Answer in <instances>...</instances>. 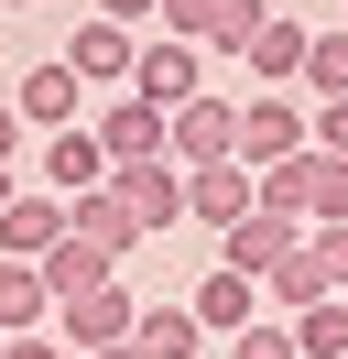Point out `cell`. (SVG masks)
Returning a JSON list of instances; mask_svg holds the SVG:
<instances>
[{"instance_id":"9","label":"cell","mask_w":348,"mask_h":359,"mask_svg":"<svg viewBox=\"0 0 348 359\" xmlns=\"http://www.w3.org/2000/svg\"><path fill=\"white\" fill-rule=\"evenodd\" d=\"M142 98H163V109H185V98H207V44H185V33H152L142 44V76H130Z\"/></svg>"},{"instance_id":"17","label":"cell","mask_w":348,"mask_h":359,"mask_svg":"<svg viewBox=\"0 0 348 359\" xmlns=\"http://www.w3.org/2000/svg\"><path fill=\"white\" fill-rule=\"evenodd\" d=\"M55 305H65V294H55V272H44V262H0V337H33Z\"/></svg>"},{"instance_id":"30","label":"cell","mask_w":348,"mask_h":359,"mask_svg":"<svg viewBox=\"0 0 348 359\" xmlns=\"http://www.w3.org/2000/svg\"><path fill=\"white\" fill-rule=\"evenodd\" d=\"M11 196H22V175H11V163H0V207H11Z\"/></svg>"},{"instance_id":"20","label":"cell","mask_w":348,"mask_h":359,"mask_svg":"<svg viewBox=\"0 0 348 359\" xmlns=\"http://www.w3.org/2000/svg\"><path fill=\"white\" fill-rule=\"evenodd\" d=\"M229 359H304V337H294V316H283V305H261L250 327L229 337Z\"/></svg>"},{"instance_id":"23","label":"cell","mask_w":348,"mask_h":359,"mask_svg":"<svg viewBox=\"0 0 348 359\" xmlns=\"http://www.w3.org/2000/svg\"><path fill=\"white\" fill-rule=\"evenodd\" d=\"M304 98H348V22L316 33V55H304Z\"/></svg>"},{"instance_id":"18","label":"cell","mask_w":348,"mask_h":359,"mask_svg":"<svg viewBox=\"0 0 348 359\" xmlns=\"http://www.w3.org/2000/svg\"><path fill=\"white\" fill-rule=\"evenodd\" d=\"M130 337H142L152 359H196V348H207V316H196V305H142Z\"/></svg>"},{"instance_id":"21","label":"cell","mask_w":348,"mask_h":359,"mask_svg":"<svg viewBox=\"0 0 348 359\" xmlns=\"http://www.w3.org/2000/svg\"><path fill=\"white\" fill-rule=\"evenodd\" d=\"M304 229H348V153L316 142V196H304Z\"/></svg>"},{"instance_id":"11","label":"cell","mask_w":348,"mask_h":359,"mask_svg":"<svg viewBox=\"0 0 348 359\" xmlns=\"http://www.w3.org/2000/svg\"><path fill=\"white\" fill-rule=\"evenodd\" d=\"M294 250H304V218H283V207H250V218L218 240V262H239V272H261V283H272Z\"/></svg>"},{"instance_id":"2","label":"cell","mask_w":348,"mask_h":359,"mask_svg":"<svg viewBox=\"0 0 348 359\" xmlns=\"http://www.w3.org/2000/svg\"><path fill=\"white\" fill-rule=\"evenodd\" d=\"M65 66L87 76V88H130V76H142V22H109V11H87L76 33H65Z\"/></svg>"},{"instance_id":"14","label":"cell","mask_w":348,"mask_h":359,"mask_svg":"<svg viewBox=\"0 0 348 359\" xmlns=\"http://www.w3.org/2000/svg\"><path fill=\"white\" fill-rule=\"evenodd\" d=\"M185 305L207 316V337H239V327L261 316V272H239V262H207V272H196V294H185Z\"/></svg>"},{"instance_id":"19","label":"cell","mask_w":348,"mask_h":359,"mask_svg":"<svg viewBox=\"0 0 348 359\" xmlns=\"http://www.w3.org/2000/svg\"><path fill=\"white\" fill-rule=\"evenodd\" d=\"M44 272H55V294H87V283H109V272H120V262H109V250H87L76 229H65V240L44 250Z\"/></svg>"},{"instance_id":"22","label":"cell","mask_w":348,"mask_h":359,"mask_svg":"<svg viewBox=\"0 0 348 359\" xmlns=\"http://www.w3.org/2000/svg\"><path fill=\"white\" fill-rule=\"evenodd\" d=\"M294 337H304V359H348V294L304 305V316H294Z\"/></svg>"},{"instance_id":"1","label":"cell","mask_w":348,"mask_h":359,"mask_svg":"<svg viewBox=\"0 0 348 359\" xmlns=\"http://www.w3.org/2000/svg\"><path fill=\"white\" fill-rule=\"evenodd\" d=\"M316 142V109H304V88H261V98H239V163H283V153H304Z\"/></svg>"},{"instance_id":"13","label":"cell","mask_w":348,"mask_h":359,"mask_svg":"<svg viewBox=\"0 0 348 359\" xmlns=\"http://www.w3.org/2000/svg\"><path fill=\"white\" fill-rule=\"evenodd\" d=\"M174 163H239V98H185L174 109Z\"/></svg>"},{"instance_id":"25","label":"cell","mask_w":348,"mask_h":359,"mask_svg":"<svg viewBox=\"0 0 348 359\" xmlns=\"http://www.w3.org/2000/svg\"><path fill=\"white\" fill-rule=\"evenodd\" d=\"M316 142H326V153H348V98H316Z\"/></svg>"},{"instance_id":"10","label":"cell","mask_w":348,"mask_h":359,"mask_svg":"<svg viewBox=\"0 0 348 359\" xmlns=\"http://www.w3.org/2000/svg\"><path fill=\"white\" fill-rule=\"evenodd\" d=\"M109 185H120V207H130L142 229H185V163H174V153H152V163H120Z\"/></svg>"},{"instance_id":"31","label":"cell","mask_w":348,"mask_h":359,"mask_svg":"<svg viewBox=\"0 0 348 359\" xmlns=\"http://www.w3.org/2000/svg\"><path fill=\"white\" fill-rule=\"evenodd\" d=\"M0 348H11V337H0Z\"/></svg>"},{"instance_id":"5","label":"cell","mask_w":348,"mask_h":359,"mask_svg":"<svg viewBox=\"0 0 348 359\" xmlns=\"http://www.w3.org/2000/svg\"><path fill=\"white\" fill-rule=\"evenodd\" d=\"M261 22H272V0H163V33H185L207 55H239Z\"/></svg>"},{"instance_id":"26","label":"cell","mask_w":348,"mask_h":359,"mask_svg":"<svg viewBox=\"0 0 348 359\" xmlns=\"http://www.w3.org/2000/svg\"><path fill=\"white\" fill-rule=\"evenodd\" d=\"M109 22H163V0H98Z\"/></svg>"},{"instance_id":"3","label":"cell","mask_w":348,"mask_h":359,"mask_svg":"<svg viewBox=\"0 0 348 359\" xmlns=\"http://www.w3.org/2000/svg\"><path fill=\"white\" fill-rule=\"evenodd\" d=\"M98 142H109V163H152V153H174V109L142 98V88H109L98 98Z\"/></svg>"},{"instance_id":"24","label":"cell","mask_w":348,"mask_h":359,"mask_svg":"<svg viewBox=\"0 0 348 359\" xmlns=\"http://www.w3.org/2000/svg\"><path fill=\"white\" fill-rule=\"evenodd\" d=\"M304 250H316V262H326V283L348 294V229H304Z\"/></svg>"},{"instance_id":"6","label":"cell","mask_w":348,"mask_h":359,"mask_svg":"<svg viewBox=\"0 0 348 359\" xmlns=\"http://www.w3.org/2000/svg\"><path fill=\"white\" fill-rule=\"evenodd\" d=\"M250 207H261V175H250V163H185V218H196V229L229 240Z\"/></svg>"},{"instance_id":"27","label":"cell","mask_w":348,"mask_h":359,"mask_svg":"<svg viewBox=\"0 0 348 359\" xmlns=\"http://www.w3.org/2000/svg\"><path fill=\"white\" fill-rule=\"evenodd\" d=\"M22 131H33V120H22V109H11V98H0V163H11V153H22Z\"/></svg>"},{"instance_id":"28","label":"cell","mask_w":348,"mask_h":359,"mask_svg":"<svg viewBox=\"0 0 348 359\" xmlns=\"http://www.w3.org/2000/svg\"><path fill=\"white\" fill-rule=\"evenodd\" d=\"M0 359H65V337H11Z\"/></svg>"},{"instance_id":"7","label":"cell","mask_w":348,"mask_h":359,"mask_svg":"<svg viewBox=\"0 0 348 359\" xmlns=\"http://www.w3.org/2000/svg\"><path fill=\"white\" fill-rule=\"evenodd\" d=\"M11 109L33 120V131H76V120H87V76L65 66V55H44V66L11 76Z\"/></svg>"},{"instance_id":"12","label":"cell","mask_w":348,"mask_h":359,"mask_svg":"<svg viewBox=\"0 0 348 359\" xmlns=\"http://www.w3.org/2000/svg\"><path fill=\"white\" fill-rule=\"evenodd\" d=\"M120 163H109V142H98V120H76V131H44V185L55 196H87V185H109Z\"/></svg>"},{"instance_id":"8","label":"cell","mask_w":348,"mask_h":359,"mask_svg":"<svg viewBox=\"0 0 348 359\" xmlns=\"http://www.w3.org/2000/svg\"><path fill=\"white\" fill-rule=\"evenodd\" d=\"M65 229H76V207H65L55 185H22V196L0 207V262H44Z\"/></svg>"},{"instance_id":"15","label":"cell","mask_w":348,"mask_h":359,"mask_svg":"<svg viewBox=\"0 0 348 359\" xmlns=\"http://www.w3.org/2000/svg\"><path fill=\"white\" fill-rule=\"evenodd\" d=\"M304 55H316V33H304L294 11H272V22H261L250 44H239V66H250L261 88H304Z\"/></svg>"},{"instance_id":"29","label":"cell","mask_w":348,"mask_h":359,"mask_svg":"<svg viewBox=\"0 0 348 359\" xmlns=\"http://www.w3.org/2000/svg\"><path fill=\"white\" fill-rule=\"evenodd\" d=\"M87 359H152V348H142V337H120V348H87Z\"/></svg>"},{"instance_id":"32","label":"cell","mask_w":348,"mask_h":359,"mask_svg":"<svg viewBox=\"0 0 348 359\" xmlns=\"http://www.w3.org/2000/svg\"><path fill=\"white\" fill-rule=\"evenodd\" d=\"M11 11H22V0H11Z\"/></svg>"},{"instance_id":"16","label":"cell","mask_w":348,"mask_h":359,"mask_svg":"<svg viewBox=\"0 0 348 359\" xmlns=\"http://www.w3.org/2000/svg\"><path fill=\"white\" fill-rule=\"evenodd\" d=\"M65 207H76V240H87V250H109V262H130V250L152 240V229L120 207V185H87V196H65Z\"/></svg>"},{"instance_id":"4","label":"cell","mask_w":348,"mask_h":359,"mask_svg":"<svg viewBox=\"0 0 348 359\" xmlns=\"http://www.w3.org/2000/svg\"><path fill=\"white\" fill-rule=\"evenodd\" d=\"M130 327H142V305H130V294H120V272H109V283H87V294H65V305H55V337H65V348H120V337Z\"/></svg>"}]
</instances>
